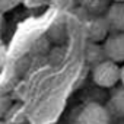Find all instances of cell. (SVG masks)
Returning a JSON list of instances; mask_svg holds the SVG:
<instances>
[{
  "label": "cell",
  "instance_id": "cell-1",
  "mask_svg": "<svg viewBox=\"0 0 124 124\" xmlns=\"http://www.w3.org/2000/svg\"><path fill=\"white\" fill-rule=\"evenodd\" d=\"M92 80L96 86L111 89L121 80V67L111 60H104L92 69Z\"/></svg>",
  "mask_w": 124,
  "mask_h": 124
},
{
  "label": "cell",
  "instance_id": "cell-2",
  "mask_svg": "<svg viewBox=\"0 0 124 124\" xmlns=\"http://www.w3.org/2000/svg\"><path fill=\"white\" fill-rule=\"evenodd\" d=\"M111 114L107 107L99 102H89L76 115L75 124H109Z\"/></svg>",
  "mask_w": 124,
  "mask_h": 124
},
{
  "label": "cell",
  "instance_id": "cell-3",
  "mask_svg": "<svg viewBox=\"0 0 124 124\" xmlns=\"http://www.w3.org/2000/svg\"><path fill=\"white\" fill-rule=\"evenodd\" d=\"M102 48L107 60L117 64L124 63V32H111L102 42Z\"/></svg>",
  "mask_w": 124,
  "mask_h": 124
},
{
  "label": "cell",
  "instance_id": "cell-4",
  "mask_svg": "<svg viewBox=\"0 0 124 124\" xmlns=\"http://www.w3.org/2000/svg\"><path fill=\"white\" fill-rule=\"evenodd\" d=\"M88 38L91 39V42L98 44V42H104L108 35L111 34V28L109 23L107 21L105 16H93L89 22H88Z\"/></svg>",
  "mask_w": 124,
  "mask_h": 124
},
{
  "label": "cell",
  "instance_id": "cell-5",
  "mask_svg": "<svg viewBox=\"0 0 124 124\" xmlns=\"http://www.w3.org/2000/svg\"><path fill=\"white\" fill-rule=\"evenodd\" d=\"M111 32H124V2L112 3L105 13Z\"/></svg>",
  "mask_w": 124,
  "mask_h": 124
},
{
  "label": "cell",
  "instance_id": "cell-6",
  "mask_svg": "<svg viewBox=\"0 0 124 124\" xmlns=\"http://www.w3.org/2000/svg\"><path fill=\"white\" fill-rule=\"evenodd\" d=\"M108 111L115 117H124V88L123 86L112 89L109 102H108Z\"/></svg>",
  "mask_w": 124,
  "mask_h": 124
},
{
  "label": "cell",
  "instance_id": "cell-7",
  "mask_svg": "<svg viewBox=\"0 0 124 124\" xmlns=\"http://www.w3.org/2000/svg\"><path fill=\"white\" fill-rule=\"evenodd\" d=\"M5 121L8 124H23L25 123V111L19 105H13L8 115L5 117Z\"/></svg>",
  "mask_w": 124,
  "mask_h": 124
},
{
  "label": "cell",
  "instance_id": "cell-8",
  "mask_svg": "<svg viewBox=\"0 0 124 124\" xmlns=\"http://www.w3.org/2000/svg\"><path fill=\"white\" fill-rule=\"evenodd\" d=\"M12 107H13V105H12L10 98H9L6 93H2V92H0V120L5 118V117L8 115V112L10 111Z\"/></svg>",
  "mask_w": 124,
  "mask_h": 124
},
{
  "label": "cell",
  "instance_id": "cell-9",
  "mask_svg": "<svg viewBox=\"0 0 124 124\" xmlns=\"http://www.w3.org/2000/svg\"><path fill=\"white\" fill-rule=\"evenodd\" d=\"M21 3H22V0H0V13H6L15 9Z\"/></svg>",
  "mask_w": 124,
  "mask_h": 124
},
{
  "label": "cell",
  "instance_id": "cell-10",
  "mask_svg": "<svg viewBox=\"0 0 124 124\" xmlns=\"http://www.w3.org/2000/svg\"><path fill=\"white\" fill-rule=\"evenodd\" d=\"M22 3L28 8H39V6L48 3V0H22Z\"/></svg>",
  "mask_w": 124,
  "mask_h": 124
},
{
  "label": "cell",
  "instance_id": "cell-11",
  "mask_svg": "<svg viewBox=\"0 0 124 124\" xmlns=\"http://www.w3.org/2000/svg\"><path fill=\"white\" fill-rule=\"evenodd\" d=\"M5 61H6V47L0 42V69L3 67Z\"/></svg>",
  "mask_w": 124,
  "mask_h": 124
},
{
  "label": "cell",
  "instance_id": "cell-12",
  "mask_svg": "<svg viewBox=\"0 0 124 124\" xmlns=\"http://www.w3.org/2000/svg\"><path fill=\"white\" fill-rule=\"evenodd\" d=\"M120 82H121V86L124 88V64L121 66V80Z\"/></svg>",
  "mask_w": 124,
  "mask_h": 124
},
{
  "label": "cell",
  "instance_id": "cell-13",
  "mask_svg": "<svg viewBox=\"0 0 124 124\" xmlns=\"http://www.w3.org/2000/svg\"><path fill=\"white\" fill-rule=\"evenodd\" d=\"M2 25H3V13H0V31H2Z\"/></svg>",
  "mask_w": 124,
  "mask_h": 124
},
{
  "label": "cell",
  "instance_id": "cell-14",
  "mask_svg": "<svg viewBox=\"0 0 124 124\" xmlns=\"http://www.w3.org/2000/svg\"><path fill=\"white\" fill-rule=\"evenodd\" d=\"M0 124H8V123H6L5 120H0Z\"/></svg>",
  "mask_w": 124,
  "mask_h": 124
}]
</instances>
